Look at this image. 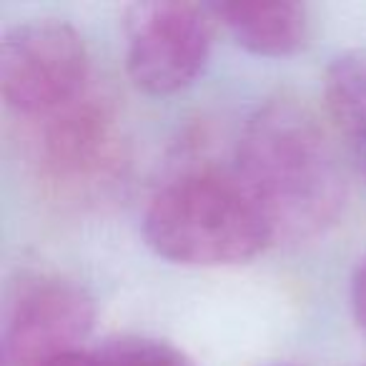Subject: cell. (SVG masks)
Listing matches in <instances>:
<instances>
[{"label":"cell","instance_id":"1","mask_svg":"<svg viewBox=\"0 0 366 366\" xmlns=\"http://www.w3.org/2000/svg\"><path fill=\"white\" fill-rule=\"evenodd\" d=\"M236 176L264 211L274 241H309L336 224L346 176L324 123L294 98L266 101L246 118Z\"/></svg>","mask_w":366,"mask_h":366},{"label":"cell","instance_id":"2","mask_svg":"<svg viewBox=\"0 0 366 366\" xmlns=\"http://www.w3.org/2000/svg\"><path fill=\"white\" fill-rule=\"evenodd\" d=\"M143 236L181 266H234L274 241L264 211L236 171L199 166L176 173L148 199Z\"/></svg>","mask_w":366,"mask_h":366},{"label":"cell","instance_id":"3","mask_svg":"<svg viewBox=\"0 0 366 366\" xmlns=\"http://www.w3.org/2000/svg\"><path fill=\"white\" fill-rule=\"evenodd\" d=\"M31 126V161L56 199L96 201L118 181L123 133L116 108L103 93L91 88Z\"/></svg>","mask_w":366,"mask_h":366},{"label":"cell","instance_id":"4","mask_svg":"<svg viewBox=\"0 0 366 366\" xmlns=\"http://www.w3.org/2000/svg\"><path fill=\"white\" fill-rule=\"evenodd\" d=\"M91 91L83 36L66 21L38 18L0 41V93L23 121H41Z\"/></svg>","mask_w":366,"mask_h":366},{"label":"cell","instance_id":"5","mask_svg":"<svg viewBox=\"0 0 366 366\" xmlns=\"http://www.w3.org/2000/svg\"><path fill=\"white\" fill-rule=\"evenodd\" d=\"M214 13L201 3L148 0L126 11V68L136 88L171 96L201 76L214 43Z\"/></svg>","mask_w":366,"mask_h":366},{"label":"cell","instance_id":"6","mask_svg":"<svg viewBox=\"0 0 366 366\" xmlns=\"http://www.w3.org/2000/svg\"><path fill=\"white\" fill-rule=\"evenodd\" d=\"M96 321V304L81 284L56 274L23 276L3 311V366H43L81 349Z\"/></svg>","mask_w":366,"mask_h":366},{"label":"cell","instance_id":"7","mask_svg":"<svg viewBox=\"0 0 366 366\" xmlns=\"http://www.w3.org/2000/svg\"><path fill=\"white\" fill-rule=\"evenodd\" d=\"M214 18L239 46L256 56H291L309 38V13L291 0H236L209 3Z\"/></svg>","mask_w":366,"mask_h":366},{"label":"cell","instance_id":"8","mask_svg":"<svg viewBox=\"0 0 366 366\" xmlns=\"http://www.w3.org/2000/svg\"><path fill=\"white\" fill-rule=\"evenodd\" d=\"M324 101L334 126L366 141V48L336 56L324 76Z\"/></svg>","mask_w":366,"mask_h":366},{"label":"cell","instance_id":"9","mask_svg":"<svg viewBox=\"0 0 366 366\" xmlns=\"http://www.w3.org/2000/svg\"><path fill=\"white\" fill-rule=\"evenodd\" d=\"M93 354L98 366H196L173 344L148 336H116Z\"/></svg>","mask_w":366,"mask_h":366},{"label":"cell","instance_id":"10","mask_svg":"<svg viewBox=\"0 0 366 366\" xmlns=\"http://www.w3.org/2000/svg\"><path fill=\"white\" fill-rule=\"evenodd\" d=\"M351 311L366 336V256L356 264L354 276H351Z\"/></svg>","mask_w":366,"mask_h":366},{"label":"cell","instance_id":"11","mask_svg":"<svg viewBox=\"0 0 366 366\" xmlns=\"http://www.w3.org/2000/svg\"><path fill=\"white\" fill-rule=\"evenodd\" d=\"M43 366H98V359H96L93 351L76 349V351H66V354L46 361Z\"/></svg>","mask_w":366,"mask_h":366},{"label":"cell","instance_id":"12","mask_svg":"<svg viewBox=\"0 0 366 366\" xmlns=\"http://www.w3.org/2000/svg\"><path fill=\"white\" fill-rule=\"evenodd\" d=\"M276 366H291V364H276Z\"/></svg>","mask_w":366,"mask_h":366}]
</instances>
